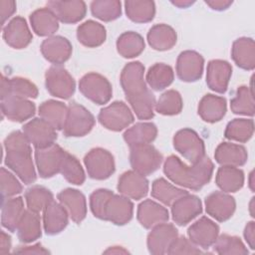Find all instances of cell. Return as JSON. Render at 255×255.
I'll return each instance as SVG.
<instances>
[{
	"instance_id": "61",
	"label": "cell",
	"mask_w": 255,
	"mask_h": 255,
	"mask_svg": "<svg viewBox=\"0 0 255 255\" xmlns=\"http://www.w3.org/2000/svg\"><path fill=\"white\" fill-rule=\"evenodd\" d=\"M252 177H253V172H251L250 173V188L252 189V190H254V188H253V180H252Z\"/></svg>"
},
{
	"instance_id": "58",
	"label": "cell",
	"mask_w": 255,
	"mask_h": 255,
	"mask_svg": "<svg viewBox=\"0 0 255 255\" xmlns=\"http://www.w3.org/2000/svg\"><path fill=\"white\" fill-rule=\"evenodd\" d=\"M11 248V237L6 234L4 231H1L0 237V253L6 254L10 251Z\"/></svg>"
},
{
	"instance_id": "43",
	"label": "cell",
	"mask_w": 255,
	"mask_h": 255,
	"mask_svg": "<svg viewBox=\"0 0 255 255\" xmlns=\"http://www.w3.org/2000/svg\"><path fill=\"white\" fill-rule=\"evenodd\" d=\"M174 79L172 68L163 63H156L148 69L146 82L154 91H161L167 88Z\"/></svg>"
},
{
	"instance_id": "54",
	"label": "cell",
	"mask_w": 255,
	"mask_h": 255,
	"mask_svg": "<svg viewBox=\"0 0 255 255\" xmlns=\"http://www.w3.org/2000/svg\"><path fill=\"white\" fill-rule=\"evenodd\" d=\"M15 11H16L15 1H13V0H1L0 1V17H1V25L2 26L14 14Z\"/></svg>"
},
{
	"instance_id": "50",
	"label": "cell",
	"mask_w": 255,
	"mask_h": 255,
	"mask_svg": "<svg viewBox=\"0 0 255 255\" xmlns=\"http://www.w3.org/2000/svg\"><path fill=\"white\" fill-rule=\"evenodd\" d=\"M214 251L221 255H245L248 250L244 243L237 236L221 234L214 242Z\"/></svg>"
},
{
	"instance_id": "30",
	"label": "cell",
	"mask_w": 255,
	"mask_h": 255,
	"mask_svg": "<svg viewBox=\"0 0 255 255\" xmlns=\"http://www.w3.org/2000/svg\"><path fill=\"white\" fill-rule=\"evenodd\" d=\"M231 56L235 64L243 69L251 71L255 68V45L251 38L242 37L233 42Z\"/></svg>"
},
{
	"instance_id": "59",
	"label": "cell",
	"mask_w": 255,
	"mask_h": 255,
	"mask_svg": "<svg viewBox=\"0 0 255 255\" xmlns=\"http://www.w3.org/2000/svg\"><path fill=\"white\" fill-rule=\"evenodd\" d=\"M171 3L179 8H187L190 5H192L194 3V1L191 0H175V1H171Z\"/></svg>"
},
{
	"instance_id": "9",
	"label": "cell",
	"mask_w": 255,
	"mask_h": 255,
	"mask_svg": "<svg viewBox=\"0 0 255 255\" xmlns=\"http://www.w3.org/2000/svg\"><path fill=\"white\" fill-rule=\"evenodd\" d=\"M46 88L48 92L60 99H70L76 89V83L69 72L60 66L49 68L45 75Z\"/></svg>"
},
{
	"instance_id": "52",
	"label": "cell",
	"mask_w": 255,
	"mask_h": 255,
	"mask_svg": "<svg viewBox=\"0 0 255 255\" xmlns=\"http://www.w3.org/2000/svg\"><path fill=\"white\" fill-rule=\"evenodd\" d=\"M113 191L105 188L95 190L90 196V207L95 217L103 219L105 215V207L109 198L113 195Z\"/></svg>"
},
{
	"instance_id": "57",
	"label": "cell",
	"mask_w": 255,
	"mask_h": 255,
	"mask_svg": "<svg viewBox=\"0 0 255 255\" xmlns=\"http://www.w3.org/2000/svg\"><path fill=\"white\" fill-rule=\"evenodd\" d=\"M205 3L213 10L222 11L229 8V6L232 4V1L230 0H207Z\"/></svg>"
},
{
	"instance_id": "49",
	"label": "cell",
	"mask_w": 255,
	"mask_h": 255,
	"mask_svg": "<svg viewBox=\"0 0 255 255\" xmlns=\"http://www.w3.org/2000/svg\"><path fill=\"white\" fill-rule=\"evenodd\" d=\"M60 172L70 183L81 185L85 181V172L80 161L69 152H65Z\"/></svg>"
},
{
	"instance_id": "23",
	"label": "cell",
	"mask_w": 255,
	"mask_h": 255,
	"mask_svg": "<svg viewBox=\"0 0 255 255\" xmlns=\"http://www.w3.org/2000/svg\"><path fill=\"white\" fill-rule=\"evenodd\" d=\"M232 74L231 65L223 60H212L207 65L206 84L212 91L223 94L226 92Z\"/></svg>"
},
{
	"instance_id": "11",
	"label": "cell",
	"mask_w": 255,
	"mask_h": 255,
	"mask_svg": "<svg viewBox=\"0 0 255 255\" xmlns=\"http://www.w3.org/2000/svg\"><path fill=\"white\" fill-rule=\"evenodd\" d=\"M66 150L54 143L44 148H36L35 160L41 177L49 178L60 172Z\"/></svg>"
},
{
	"instance_id": "33",
	"label": "cell",
	"mask_w": 255,
	"mask_h": 255,
	"mask_svg": "<svg viewBox=\"0 0 255 255\" xmlns=\"http://www.w3.org/2000/svg\"><path fill=\"white\" fill-rule=\"evenodd\" d=\"M105 27L93 20H88L81 24L77 29V38L79 42L88 47L96 48L101 46L106 40Z\"/></svg>"
},
{
	"instance_id": "56",
	"label": "cell",
	"mask_w": 255,
	"mask_h": 255,
	"mask_svg": "<svg viewBox=\"0 0 255 255\" xmlns=\"http://www.w3.org/2000/svg\"><path fill=\"white\" fill-rule=\"evenodd\" d=\"M16 253H27V254H48L49 251L45 249L41 244H35L32 246L20 247L15 250Z\"/></svg>"
},
{
	"instance_id": "6",
	"label": "cell",
	"mask_w": 255,
	"mask_h": 255,
	"mask_svg": "<svg viewBox=\"0 0 255 255\" xmlns=\"http://www.w3.org/2000/svg\"><path fill=\"white\" fill-rule=\"evenodd\" d=\"M174 148L191 164L205 155V146L198 133L191 128H182L173 136Z\"/></svg>"
},
{
	"instance_id": "32",
	"label": "cell",
	"mask_w": 255,
	"mask_h": 255,
	"mask_svg": "<svg viewBox=\"0 0 255 255\" xmlns=\"http://www.w3.org/2000/svg\"><path fill=\"white\" fill-rule=\"evenodd\" d=\"M30 23L38 36H51L59 28L58 18L48 7L35 10L30 15Z\"/></svg>"
},
{
	"instance_id": "22",
	"label": "cell",
	"mask_w": 255,
	"mask_h": 255,
	"mask_svg": "<svg viewBox=\"0 0 255 255\" xmlns=\"http://www.w3.org/2000/svg\"><path fill=\"white\" fill-rule=\"evenodd\" d=\"M32 34L23 17H14L3 29V39L14 49L26 48L32 41Z\"/></svg>"
},
{
	"instance_id": "48",
	"label": "cell",
	"mask_w": 255,
	"mask_h": 255,
	"mask_svg": "<svg viewBox=\"0 0 255 255\" xmlns=\"http://www.w3.org/2000/svg\"><path fill=\"white\" fill-rule=\"evenodd\" d=\"M183 107L182 98L180 94L175 90H169L163 93L154 108L155 111L164 116H174L181 112Z\"/></svg>"
},
{
	"instance_id": "47",
	"label": "cell",
	"mask_w": 255,
	"mask_h": 255,
	"mask_svg": "<svg viewBox=\"0 0 255 255\" xmlns=\"http://www.w3.org/2000/svg\"><path fill=\"white\" fill-rule=\"evenodd\" d=\"M92 14L105 22L118 19L122 14V4L118 0H96L91 3Z\"/></svg>"
},
{
	"instance_id": "45",
	"label": "cell",
	"mask_w": 255,
	"mask_h": 255,
	"mask_svg": "<svg viewBox=\"0 0 255 255\" xmlns=\"http://www.w3.org/2000/svg\"><path fill=\"white\" fill-rule=\"evenodd\" d=\"M253 88L241 86L238 88L236 96L230 102L231 111L236 115L252 117L255 112Z\"/></svg>"
},
{
	"instance_id": "3",
	"label": "cell",
	"mask_w": 255,
	"mask_h": 255,
	"mask_svg": "<svg viewBox=\"0 0 255 255\" xmlns=\"http://www.w3.org/2000/svg\"><path fill=\"white\" fill-rule=\"evenodd\" d=\"M5 164L13 170L25 184L36 180V171L32 160L30 142L24 132H11L4 140Z\"/></svg>"
},
{
	"instance_id": "4",
	"label": "cell",
	"mask_w": 255,
	"mask_h": 255,
	"mask_svg": "<svg viewBox=\"0 0 255 255\" xmlns=\"http://www.w3.org/2000/svg\"><path fill=\"white\" fill-rule=\"evenodd\" d=\"M129 161L134 171L145 176L158 169L162 162V155L149 143L135 144L130 146Z\"/></svg>"
},
{
	"instance_id": "60",
	"label": "cell",
	"mask_w": 255,
	"mask_h": 255,
	"mask_svg": "<svg viewBox=\"0 0 255 255\" xmlns=\"http://www.w3.org/2000/svg\"><path fill=\"white\" fill-rule=\"evenodd\" d=\"M105 253H113V254H119V253H128L127 250H125L123 247H119V246H114L112 248H109L108 250L105 251Z\"/></svg>"
},
{
	"instance_id": "16",
	"label": "cell",
	"mask_w": 255,
	"mask_h": 255,
	"mask_svg": "<svg viewBox=\"0 0 255 255\" xmlns=\"http://www.w3.org/2000/svg\"><path fill=\"white\" fill-rule=\"evenodd\" d=\"M235 207V199L222 191H214L205 198L207 214L219 222L228 220L233 215Z\"/></svg>"
},
{
	"instance_id": "55",
	"label": "cell",
	"mask_w": 255,
	"mask_h": 255,
	"mask_svg": "<svg viewBox=\"0 0 255 255\" xmlns=\"http://www.w3.org/2000/svg\"><path fill=\"white\" fill-rule=\"evenodd\" d=\"M244 238L251 249H255V224L250 221L246 224L244 229Z\"/></svg>"
},
{
	"instance_id": "53",
	"label": "cell",
	"mask_w": 255,
	"mask_h": 255,
	"mask_svg": "<svg viewBox=\"0 0 255 255\" xmlns=\"http://www.w3.org/2000/svg\"><path fill=\"white\" fill-rule=\"evenodd\" d=\"M202 251L189 239L180 236L177 237L170 245L167 254H198Z\"/></svg>"
},
{
	"instance_id": "29",
	"label": "cell",
	"mask_w": 255,
	"mask_h": 255,
	"mask_svg": "<svg viewBox=\"0 0 255 255\" xmlns=\"http://www.w3.org/2000/svg\"><path fill=\"white\" fill-rule=\"evenodd\" d=\"M8 96H16L20 98H37L38 89L29 80L21 77L11 79L2 76L1 78V100Z\"/></svg>"
},
{
	"instance_id": "28",
	"label": "cell",
	"mask_w": 255,
	"mask_h": 255,
	"mask_svg": "<svg viewBox=\"0 0 255 255\" xmlns=\"http://www.w3.org/2000/svg\"><path fill=\"white\" fill-rule=\"evenodd\" d=\"M214 157L221 165L238 167L246 163L248 153L246 148L241 144L221 142L215 149Z\"/></svg>"
},
{
	"instance_id": "17",
	"label": "cell",
	"mask_w": 255,
	"mask_h": 255,
	"mask_svg": "<svg viewBox=\"0 0 255 255\" xmlns=\"http://www.w3.org/2000/svg\"><path fill=\"white\" fill-rule=\"evenodd\" d=\"M202 212V203L196 195L185 194L171 205L173 221L178 225H186Z\"/></svg>"
},
{
	"instance_id": "37",
	"label": "cell",
	"mask_w": 255,
	"mask_h": 255,
	"mask_svg": "<svg viewBox=\"0 0 255 255\" xmlns=\"http://www.w3.org/2000/svg\"><path fill=\"white\" fill-rule=\"evenodd\" d=\"M24 212V201L22 197L18 196L5 199L1 213L2 226L11 232H15Z\"/></svg>"
},
{
	"instance_id": "1",
	"label": "cell",
	"mask_w": 255,
	"mask_h": 255,
	"mask_svg": "<svg viewBox=\"0 0 255 255\" xmlns=\"http://www.w3.org/2000/svg\"><path fill=\"white\" fill-rule=\"evenodd\" d=\"M144 67L140 62L127 64L121 73V85L135 116L139 120L153 118L155 99L143 79Z\"/></svg>"
},
{
	"instance_id": "46",
	"label": "cell",
	"mask_w": 255,
	"mask_h": 255,
	"mask_svg": "<svg viewBox=\"0 0 255 255\" xmlns=\"http://www.w3.org/2000/svg\"><path fill=\"white\" fill-rule=\"evenodd\" d=\"M25 199L28 209L39 213L54 200V197L48 188L40 185H34L26 190Z\"/></svg>"
},
{
	"instance_id": "12",
	"label": "cell",
	"mask_w": 255,
	"mask_h": 255,
	"mask_svg": "<svg viewBox=\"0 0 255 255\" xmlns=\"http://www.w3.org/2000/svg\"><path fill=\"white\" fill-rule=\"evenodd\" d=\"M23 132L35 148H44L55 143L56 129L45 120L35 118L23 127Z\"/></svg>"
},
{
	"instance_id": "8",
	"label": "cell",
	"mask_w": 255,
	"mask_h": 255,
	"mask_svg": "<svg viewBox=\"0 0 255 255\" xmlns=\"http://www.w3.org/2000/svg\"><path fill=\"white\" fill-rule=\"evenodd\" d=\"M84 162L89 176L94 179H107L115 172L114 156L102 147L91 149L86 154Z\"/></svg>"
},
{
	"instance_id": "35",
	"label": "cell",
	"mask_w": 255,
	"mask_h": 255,
	"mask_svg": "<svg viewBox=\"0 0 255 255\" xmlns=\"http://www.w3.org/2000/svg\"><path fill=\"white\" fill-rule=\"evenodd\" d=\"M17 234L20 241L24 243H30L41 237V220L37 212L32 210H25L21 217L18 226Z\"/></svg>"
},
{
	"instance_id": "15",
	"label": "cell",
	"mask_w": 255,
	"mask_h": 255,
	"mask_svg": "<svg viewBox=\"0 0 255 255\" xmlns=\"http://www.w3.org/2000/svg\"><path fill=\"white\" fill-rule=\"evenodd\" d=\"M187 234L192 243L207 249L216 241L219 234V226L208 217L202 216L189 226Z\"/></svg>"
},
{
	"instance_id": "26",
	"label": "cell",
	"mask_w": 255,
	"mask_h": 255,
	"mask_svg": "<svg viewBox=\"0 0 255 255\" xmlns=\"http://www.w3.org/2000/svg\"><path fill=\"white\" fill-rule=\"evenodd\" d=\"M168 217L167 209L151 199L143 200L137 207V220L146 229L166 222Z\"/></svg>"
},
{
	"instance_id": "13",
	"label": "cell",
	"mask_w": 255,
	"mask_h": 255,
	"mask_svg": "<svg viewBox=\"0 0 255 255\" xmlns=\"http://www.w3.org/2000/svg\"><path fill=\"white\" fill-rule=\"evenodd\" d=\"M204 59L195 51H183L176 61V74L183 82H195L199 80L203 72Z\"/></svg>"
},
{
	"instance_id": "34",
	"label": "cell",
	"mask_w": 255,
	"mask_h": 255,
	"mask_svg": "<svg viewBox=\"0 0 255 255\" xmlns=\"http://www.w3.org/2000/svg\"><path fill=\"white\" fill-rule=\"evenodd\" d=\"M176 33L166 24H157L152 26L147 33L149 46L157 51H166L171 49L176 43Z\"/></svg>"
},
{
	"instance_id": "41",
	"label": "cell",
	"mask_w": 255,
	"mask_h": 255,
	"mask_svg": "<svg viewBox=\"0 0 255 255\" xmlns=\"http://www.w3.org/2000/svg\"><path fill=\"white\" fill-rule=\"evenodd\" d=\"M187 193L186 190L175 187L164 178H157L152 182L151 196L164 205L171 206L175 200Z\"/></svg>"
},
{
	"instance_id": "5",
	"label": "cell",
	"mask_w": 255,
	"mask_h": 255,
	"mask_svg": "<svg viewBox=\"0 0 255 255\" xmlns=\"http://www.w3.org/2000/svg\"><path fill=\"white\" fill-rule=\"evenodd\" d=\"M95 126V118L85 107L73 102L68 107V114L63 128L66 136H84Z\"/></svg>"
},
{
	"instance_id": "42",
	"label": "cell",
	"mask_w": 255,
	"mask_h": 255,
	"mask_svg": "<svg viewBox=\"0 0 255 255\" xmlns=\"http://www.w3.org/2000/svg\"><path fill=\"white\" fill-rule=\"evenodd\" d=\"M117 49L124 58H134L144 50L143 38L136 32H125L117 40Z\"/></svg>"
},
{
	"instance_id": "27",
	"label": "cell",
	"mask_w": 255,
	"mask_h": 255,
	"mask_svg": "<svg viewBox=\"0 0 255 255\" xmlns=\"http://www.w3.org/2000/svg\"><path fill=\"white\" fill-rule=\"evenodd\" d=\"M68 211L56 201H51L44 209V229L48 235H55L63 231L68 225Z\"/></svg>"
},
{
	"instance_id": "24",
	"label": "cell",
	"mask_w": 255,
	"mask_h": 255,
	"mask_svg": "<svg viewBox=\"0 0 255 255\" xmlns=\"http://www.w3.org/2000/svg\"><path fill=\"white\" fill-rule=\"evenodd\" d=\"M41 53L49 62L55 65H61L70 58L72 45L68 39L62 36H51L43 41Z\"/></svg>"
},
{
	"instance_id": "21",
	"label": "cell",
	"mask_w": 255,
	"mask_h": 255,
	"mask_svg": "<svg viewBox=\"0 0 255 255\" xmlns=\"http://www.w3.org/2000/svg\"><path fill=\"white\" fill-rule=\"evenodd\" d=\"M47 7L53 11L58 20L65 24H74L81 21L87 12L86 3L79 0L49 1Z\"/></svg>"
},
{
	"instance_id": "40",
	"label": "cell",
	"mask_w": 255,
	"mask_h": 255,
	"mask_svg": "<svg viewBox=\"0 0 255 255\" xmlns=\"http://www.w3.org/2000/svg\"><path fill=\"white\" fill-rule=\"evenodd\" d=\"M125 8L128 18L135 23H147L155 14L154 2L148 0H128L125 2Z\"/></svg>"
},
{
	"instance_id": "20",
	"label": "cell",
	"mask_w": 255,
	"mask_h": 255,
	"mask_svg": "<svg viewBox=\"0 0 255 255\" xmlns=\"http://www.w3.org/2000/svg\"><path fill=\"white\" fill-rule=\"evenodd\" d=\"M118 190L128 198L139 200L147 194L148 181L144 175L134 170H128L120 176Z\"/></svg>"
},
{
	"instance_id": "44",
	"label": "cell",
	"mask_w": 255,
	"mask_h": 255,
	"mask_svg": "<svg viewBox=\"0 0 255 255\" xmlns=\"http://www.w3.org/2000/svg\"><path fill=\"white\" fill-rule=\"evenodd\" d=\"M254 132V122L251 119H235L228 123L224 135L230 140L248 141Z\"/></svg>"
},
{
	"instance_id": "25",
	"label": "cell",
	"mask_w": 255,
	"mask_h": 255,
	"mask_svg": "<svg viewBox=\"0 0 255 255\" xmlns=\"http://www.w3.org/2000/svg\"><path fill=\"white\" fill-rule=\"evenodd\" d=\"M58 199L75 223H80L85 219L87 215V203L86 197L81 191L66 188L58 194Z\"/></svg>"
},
{
	"instance_id": "39",
	"label": "cell",
	"mask_w": 255,
	"mask_h": 255,
	"mask_svg": "<svg viewBox=\"0 0 255 255\" xmlns=\"http://www.w3.org/2000/svg\"><path fill=\"white\" fill-rule=\"evenodd\" d=\"M157 134V128L152 123H137L124 133L125 141L129 145L150 143Z\"/></svg>"
},
{
	"instance_id": "36",
	"label": "cell",
	"mask_w": 255,
	"mask_h": 255,
	"mask_svg": "<svg viewBox=\"0 0 255 255\" xmlns=\"http://www.w3.org/2000/svg\"><path fill=\"white\" fill-rule=\"evenodd\" d=\"M68 107L62 102L49 100L39 107V116L48 122L55 129H62L65 126Z\"/></svg>"
},
{
	"instance_id": "2",
	"label": "cell",
	"mask_w": 255,
	"mask_h": 255,
	"mask_svg": "<svg viewBox=\"0 0 255 255\" xmlns=\"http://www.w3.org/2000/svg\"><path fill=\"white\" fill-rule=\"evenodd\" d=\"M213 168V162L206 155L191 165L185 164L175 155H169L163 164L165 175L173 183L192 190H199L210 181Z\"/></svg>"
},
{
	"instance_id": "51",
	"label": "cell",
	"mask_w": 255,
	"mask_h": 255,
	"mask_svg": "<svg viewBox=\"0 0 255 255\" xmlns=\"http://www.w3.org/2000/svg\"><path fill=\"white\" fill-rule=\"evenodd\" d=\"M1 194L2 200L4 201L6 198H10L14 195L21 193L23 187L19 180L7 169L4 167L1 168Z\"/></svg>"
},
{
	"instance_id": "18",
	"label": "cell",
	"mask_w": 255,
	"mask_h": 255,
	"mask_svg": "<svg viewBox=\"0 0 255 255\" xmlns=\"http://www.w3.org/2000/svg\"><path fill=\"white\" fill-rule=\"evenodd\" d=\"M133 204L129 198L124 195L113 194L105 207L104 220L116 225H125L132 218Z\"/></svg>"
},
{
	"instance_id": "38",
	"label": "cell",
	"mask_w": 255,
	"mask_h": 255,
	"mask_svg": "<svg viewBox=\"0 0 255 255\" xmlns=\"http://www.w3.org/2000/svg\"><path fill=\"white\" fill-rule=\"evenodd\" d=\"M215 182L223 192H236L244 184V172L235 166L219 167Z\"/></svg>"
},
{
	"instance_id": "31",
	"label": "cell",
	"mask_w": 255,
	"mask_h": 255,
	"mask_svg": "<svg viewBox=\"0 0 255 255\" xmlns=\"http://www.w3.org/2000/svg\"><path fill=\"white\" fill-rule=\"evenodd\" d=\"M226 100L215 95H205L199 102L198 115L207 123L219 122L226 114Z\"/></svg>"
},
{
	"instance_id": "14",
	"label": "cell",
	"mask_w": 255,
	"mask_h": 255,
	"mask_svg": "<svg viewBox=\"0 0 255 255\" xmlns=\"http://www.w3.org/2000/svg\"><path fill=\"white\" fill-rule=\"evenodd\" d=\"M178 237L177 229L173 224L160 223L152 228L147 236V248L154 255L166 254L170 245Z\"/></svg>"
},
{
	"instance_id": "19",
	"label": "cell",
	"mask_w": 255,
	"mask_h": 255,
	"mask_svg": "<svg viewBox=\"0 0 255 255\" xmlns=\"http://www.w3.org/2000/svg\"><path fill=\"white\" fill-rule=\"evenodd\" d=\"M3 116L12 122L22 123L32 118L36 112L35 104L27 99L8 96L1 100Z\"/></svg>"
},
{
	"instance_id": "10",
	"label": "cell",
	"mask_w": 255,
	"mask_h": 255,
	"mask_svg": "<svg viewBox=\"0 0 255 255\" xmlns=\"http://www.w3.org/2000/svg\"><path fill=\"white\" fill-rule=\"evenodd\" d=\"M98 119L100 124L106 128L120 131L133 122V115L124 102H114L101 110Z\"/></svg>"
},
{
	"instance_id": "7",
	"label": "cell",
	"mask_w": 255,
	"mask_h": 255,
	"mask_svg": "<svg viewBox=\"0 0 255 255\" xmlns=\"http://www.w3.org/2000/svg\"><path fill=\"white\" fill-rule=\"evenodd\" d=\"M79 89L87 99L98 105L107 104L113 94L110 82L104 76L97 73L85 75L80 80Z\"/></svg>"
}]
</instances>
